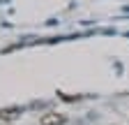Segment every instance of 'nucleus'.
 <instances>
[{"label": "nucleus", "mask_w": 129, "mask_h": 125, "mask_svg": "<svg viewBox=\"0 0 129 125\" xmlns=\"http://www.w3.org/2000/svg\"><path fill=\"white\" fill-rule=\"evenodd\" d=\"M21 114H23L21 107H5V109H0V123H12L14 118H19Z\"/></svg>", "instance_id": "f03ea898"}, {"label": "nucleus", "mask_w": 129, "mask_h": 125, "mask_svg": "<svg viewBox=\"0 0 129 125\" xmlns=\"http://www.w3.org/2000/svg\"><path fill=\"white\" fill-rule=\"evenodd\" d=\"M64 114H58V111H48L39 118V125H64Z\"/></svg>", "instance_id": "f257e3e1"}, {"label": "nucleus", "mask_w": 129, "mask_h": 125, "mask_svg": "<svg viewBox=\"0 0 129 125\" xmlns=\"http://www.w3.org/2000/svg\"><path fill=\"white\" fill-rule=\"evenodd\" d=\"M3 125H9V123H3Z\"/></svg>", "instance_id": "7ed1b4c3"}]
</instances>
